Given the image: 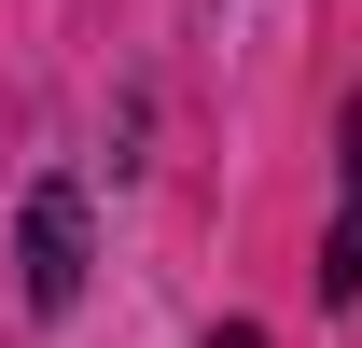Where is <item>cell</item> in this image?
Listing matches in <instances>:
<instances>
[{"label": "cell", "instance_id": "1", "mask_svg": "<svg viewBox=\"0 0 362 348\" xmlns=\"http://www.w3.org/2000/svg\"><path fill=\"white\" fill-rule=\"evenodd\" d=\"M14 279L28 306H84V181H28V223H14Z\"/></svg>", "mask_w": 362, "mask_h": 348}, {"label": "cell", "instance_id": "3", "mask_svg": "<svg viewBox=\"0 0 362 348\" xmlns=\"http://www.w3.org/2000/svg\"><path fill=\"white\" fill-rule=\"evenodd\" d=\"M209 348H265V335H251V320H223V335H209Z\"/></svg>", "mask_w": 362, "mask_h": 348}, {"label": "cell", "instance_id": "2", "mask_svg": "<svg viewBox=\"0 0 362 348\" xmlns=\"http://www.w3.org/2000/svg\"><path fill=\"white\" fill-rule=\"evenodd\" d=\"M320 306H362V98L334 139V237H320Z\"/></svg>", "mask_w": 362, "mask_h": 348}]
</instances>
